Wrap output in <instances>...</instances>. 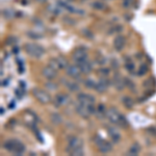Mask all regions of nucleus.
<instances>
[{
    "label": "nucleus",
    "instance_id": "nucleus-12",
    "mask_svg": "<svg viewBox=\"0 0 156 156\" xmlns=\"http://www.w3.org/2000/svg\"><path fill=\"white\" fill-rule=\"evenodd\" d=\"M77 101L83 104H95L96 103V98L93 95L87 94V93H78L76 97Z\"/></svg>",
    "mask_w": 156,
    "mask_h": 156
},
{
    "label": "nucleus",
    "instance_id": "nucleus-15",
    "mask_svg": "<svg viewBox=\"0 0 156 156\" xmlns=\"http://www.w3.org/2000/svg\"><path fill=\"white\" fill-rule=\"evenodd\" d=\"M42 75L47 80H53L57 77V70L53 69V68L48 65V66L44 67L42 69Z\"/></svg>",
    "mask_w": 156,
    "mask_h": 156
},
{
    "label": "nucleus",
    "instance_id": "nucleus-8",
    "mask_svg": "<svg viewBox=\"0 0 156 156\" xmlns=\"http://www.w3.org/2000/svg\"><path fill=\"white\" fill-rule=\"evenodd\" d=\"M81 147H83V140H82V138L76 136V135H70V136H68L66 151L76 149V148H81Z\"/></svg>",
    "mask_w": 156,
    "mask_h": 156
},
{
    "label": "nucleus",
    "instance_id": "nucleus-9",
    "mask_svg": "<svg viewBox=\"0 0 156 156\" xmlns=\"http://www.w3.org/2000/svg\"><path fill=\"white\" fill-rule=\"evenodd\" d=\"M70 103V97L67 94L64 93H60L54 96L53 99V104L55 107H62V106H66Z\"/></svg>",
    "mask_w": 156,
    "mask_h": 156
},
{
    "label": "nucleus",
    "instance_id": "nucleus-10",
    "mask_svg": "<svg viewBox=\"0 0 156 156\" xmlns=\"http://www.w3.org/2000/svg\"><path fill=\"white\" fill-rule=\"evenodd\" d=\"M109 85H110V81L107 79V77H101L100 80H98L96 82L94 90H96L97 93H99V94H103V93L106 92Z\"/></svg>",
    "mask_w": 156,
    "mask_h": 156
},
{
    "label": "nucleus",
    "instance_id": "nucleus-36",
    "mask_svg": "<svg viewBox=\"0 0 156 156\" xmlns=\"http://www.w3.org/2000/svg\"><path fill=\"white\" fill-rule=\"evenodd\" d=\"M123 27L121 26V25H115V26H114L112 28V31L109 32V34H115V32H119L120 30H122Z\"/></svg>",
    "mask_w": 156,
    "mask_h": 156
},
{
    "label": "nucleus",
    "instance_id": "nucleus-37",
    "mask_svg": "<svg viewBox=\"0 0 156 156\" xmlns=\"http://www.w3.org/2000/svg\"><path fill=\"white\" fill-rule=\"evenodd\" d=\"M112 69H115V70H118V69H119V67H120L119 62H118V60L115 59V58L112 59Z\"/></svg>",
    "mask_w": 156,
    "mask_h": 156
},
{
    "label": "nucleus",
    "instance_id": "nucleus-25",
    "mask_svg": "<svg viewBox=\"0 0 156 156\" xmlns=\"http://www.w3.org/2000/svg\"><path fill=\"white\" fill-rule=\"evenodd\" d=\"M148 71H149V67H148L147 62H146V64L144 62V64H140V65L136 75H137V76H144V75L147 74Z\"/></svg>",
    "mask_w": 156,
    "mask_h": 156
},
{
    "label": "nucleus",
    "instance_id": "nucleus-35",
    "mask_svg": "<svg viewBox=\"0 0 156 156\" xmlns=\"http://www.w3.org/2000/svg\"><path fill=\"white\" fill-rule=\"evenodd\" d=\"M82 34H83L84 36L90 40H93V37H94V34H93L89 29H83L82 30Z\"/></svg>",
    "mask_w": 156,
    "mask_h": 156
},
{
    "label": "nucleus",
    "instance_id": "nucleus-27",
    "mask_svg": "<svg viewBox=\"0 0 156 156\" xmlns=\"http://www.w3.org/2000/svg\"><path fill=\"white\" fill-rule=\"evenodd\" d=\"M67 153L69 155H72V156H82L84 155V151H83V148H76V149H72V150H68Z\"/></svg>",
    "mask_w": 156,
    "mask_h": 156
},
{
    "label": "nucleus",
    "instance_id": "nucleus-5",
    "mask_svg": "<svg viewBox=\"0 0 156 156\" xmlns=\"http://www.w3.org/2000/svg\"><path fill=\"white\" fill-rule=\"evenodd\" d=\"M95 145H96L98 151L102 154H107V153L112 152V144L108 140H104L100 135H96L94 138Z\"/></svg>",
    "mask_w": 156,
    "mask_h": 156
},
{
    "label": "nucleus",
    "instance_id": "nucleus-18",
    "mask_svg": "<svg viewBox=\"0 0 156 156\" xmlns=\"http://www.w3.org/2000/svg\"><path fill=\"white\" fill-rule=\"evenodd\" d=\"M78 66H79L80 71H81L82 74H90V73L93 71V64L90 62H89V59L81 62V64H79Z\"/></svg>",
    "mask_w": 156,
    "mask_h": 156
},
{
    "label": "nucleus",
    "instance_id": "nucleus-28",
    "mask_svg": "<svg viewBox=\"0 0 156 156\" xmlns=\"http://www.w3.org/2000/svg\"><path fill=\"white\" fill-rule=\"evenodd\" d=\"M98 75L100 77H108L110 75V70L106 67H101L98 69Z\"/></svg>",
    "mask_w": 156,
    "mask_h": 156
},
{
    "label": "nucleus",
    "instance_id": "nucleus-32",
    "mask_svg": "<svg viewBox=\"0 0 156 156\" xmlns=\"http://www.w3.org/2000/svg\"><path fill=\"white\" fill-rule=\"evenodd\" d=\"M154 83H155V79L153 77H150L143 83V85H144L146 89H152L154 87Z\"/></svg>",
    "mask_w": 156,
    "mask_h": 156
},
{
    "label": "nucleus",
    "instance_id": "nucleus-20",
    "mask_svg": "<svg viewBox=\"0 0 156 156\" xmlns=\"http://www.w3.org/2000/svg\"><path fill=\"white\" fill-rule=\"evenodd\" d=\"M106 112H107V108L105 106V104L103 103H100L96 106V115L98 118L102 119V118H106Z\"/></svg>",
    "mask_w": 156,
    "mask_h": 156
},
{
    "label": "nucleus",
    "instance_id": "nucleus-21",
    "mask_svg": "<svg viewBox=\"0 0 156 156\" xmlns=\"http://www.w3.org/2000/svg\"><path fill=\"white\" fill-rule=\"evenodd\" d=\"M121 102H122V104L124 105L127 109H132L133 106H134V100L130 96H123L121 98Z\"/></svg>",
    "mask_w": 156,
    "mask_h": 156
},
{
    "label": "nucleus",
    "instance_id": "nucleus-31",
    "mask_svg": "<svg viewBox=\"0 0 156 156\" xmlns=\"http://www.w3.org/2000/svg\"><path fill=\"white\" fill-rule=\"evenodd\" d=\"M125 69L127 70L129 73H133L135 71V65L133 62H130V60H127L126 62H125Z\"/></svg>",
    "mask_w": 156,
    "mask_h": 156
},
{
    "label": "nucleus",
    "instance_id": "nucleus-11",
    "mask_svg": "<svg viewBox=\"0 0 156 156\" xmlns=\"http://www.w3.org/2000/svg\"><path fill=\"white\" fill-rule=\"evenodd\" d=\"M66 74L68 77L73 78V79H77V78L80 77V74H81V71H80V68L78 65H69L66 69Z\"/></svg>",
    "mask_w": 156,
    "mask_h": 156
},
{
    "label": "nucleus",
    "instance_id": "nucleus-4",
    "mask_svg": "<svg viewBox=\"0 0 156 156\" xmlns=\"http://www.w3.org/2000/svg\"><path fill=\"white\" fill-rule=\"evenodd\" d=\"M72 58L76 65H79L81 62L89 59V54H87V49L83 46L76 47L72 52Z\"/></svg>",
    "mask_w": 156,
    "mask_h": 156
},
{
    "label": "nucleus",
    "instance_id": "nucleus-26",
    "mask_svg": "<svg viewBox=\"0 0 156 156\" xmlns=\"http://www.w3.org/2000/svg\"><path fill=\"white\" fill-rule=\"evenodd\" d=\"M92 7L94 9H97V11H104V9H107V6H106V4L104 3V2H102V1H94V2H92Z\"/></svg>",
    "mask_w": 156,
    "mask_h": 156
},
{
    "label": "nucleus",
    "instance_id": "nucleus-6",
    "mask_svg": "<svg viewBox=\"0 0 156 156\" xmlns=\"http://www.w3.org/2000/svg\"><path fill=\"white\" fill-rule=\"evenodd\" d=\"M31 93H32V96L34 97V99L43 105H47L52 101V98L48 93L46 90L39 89V87H34Z\"/></svg>",
    "mask_w": 156,
    "mask_h": 156
},
{
    "label": "nucleus",
    "instance_id": "nucleus-7",
    "mask_svg": "<svg viewBox=\"0 0 156 156\" xmlns=\"http://www.w3.org/2000/svg\"><path fill=\"white\" fill-rule=\"evenodd\" d=\"M121 112L115 107H109L107 108L106 112V118L110 123L115 126L119 127L120 125V119H121Z\"/></svg>",
    "mask_w": 156,
    "mask_h": 156
},
{
    "label": "nucleus",
    "instance_id": "nucleus-29",
    "mask_svg": "<svg viewBox=\"0 0 156 156\" xmlns=\"http://www.w3.org/2000/svg\"><path fill=\"white\" fill-rule=\"evenodd\" d=\"M83 84L87 89H90V90H94L95 87V84H96V81L92 78H87V79H83Z\"/></svg>",
    "mask_w": 156,
    "mask_h": 156
},
{
    "label": "nucleus",
    "instance_id": "nucleus-1",
    "mask_svg": "<svg viewBox=\"0 0 156 156\" xmlns=\"http://www.w3.org/2000/svg\"><path fill=\"white\" fill-rule=\"evenodd\" d=\"M4 150H6L7 152L12 153L15 155H22L24 154V152L26 151V147L21 140H17V138H9V140H4V143L2 144Z\"/></svg>",
    "mask_w": 156,
    "mask_h": 156
},
{
    "label": "nucleus",
    "instance_id": "nucleus-2",
    "mask_svg": "<svg viewBox=\"0 0 156 156\" xmlns=\"http://www.w3.org/2000/svg\"><path fill=\"white\" fill-rule=\"evenodd\" d=\"M75 112L82 119H89L90 115L96 114V105L83 104V103L78 102V104L75 105Z\"/></svg>",
    "mask_w": 156,
    "mask_h": 156
},
{
    "label": "nucleus",
    "instance_id": "nucleus-38",
    "mask_svg": "<svg viewBox=\"0 0 156 156\" xmlns=\"http://www.w3.org/2000/svg\"><path fill=\"white\" fill-rule=\"evenodd\" d=\"M147 131L149 132L150 134L152 135V136L156 137V128H155V127H149V128H148Z\"/></svg>",
    "mask_w": 156,
    "mask_h": 156
},
{
    "label": "nucleus",
    "instance_id": "nucleus-22",
    "mask_svg": "<svg viewBox=\"0 0 156 156\" xmlns=\"http://www.w3.org/2000/svg\"><path fill=\"white\" fill-rule=\"evenodd\" d=\"M49 118H50V122L53 125H60L64 122V119H62V117L58 112H52V114H50Z\"/></svg>",
    "mask_w": 156,
    "mask_h": 156
},
{
    "label": "nucleus",
    "instance_id": "nucleus-24",
    "mask_svg": "<svg viewBox=\"0 0 156 156\" xmlns=\"http://www.w3.org/2000/svg\"><path fill=\"white\" fill-rule=\"evenodd\" d=\"M57 62H58V65L60 67V69H66V68L69 66V60H68L64 55H58L56 57Z\"/></svg>",
    "mask_w": 156,
    "mask_h": 156
},
{
    "label": "nucleus",
    "instance_id": "nucleus-23",
    "mask_svg": "<svg viewBox=\"0 0 156 156\" xmlns=\"http://www.w3.org/2000/svg\"><path fill=\"white\" fill-rule=\"evenodd\" d=\"M124 83H125V87H127L130 92L132 93L136 92V85H135L134 81L132 79H130L128 77H124Z\"/></svg>",
    "mask_w": 156,
    "mask_h": 156
},
{
    "label": "nucleus",
    "instance_id": "nucleus-3",
    "mask_svg": "<svg viewBox=\"0 0 156 156\" xmlns=\"http://www.w3.org/2000/svg\"><path fill=\"white\" fill-rule=\"evenodd\" d=\"M24 51L32 58H41L45 54V49L36 43H26L24 45Z\"/></svg>",
    "mask_w": 156,
    "mask_h": 156
},
{
    "label": "nucleus",
    "instance_id": "nucleus-17",
    "mask_svg": "<svg viewBox=\"0 0 156 156\" xmlns=\"http://www.w3.org/2000/svg\"><path fill=\"white\" fill-rule=\"evenodd\" d=\"M112 84L115 85V87L117 89V90L121 92V90H123L125 87L124 78L121 77V75L119 73H115L114 77H112Z\"/></svg>",
    "mask_w": 156,
    "mask_h": 156
},
{
    "label": "nucleus",
    "instance_id": "nucleus-33",
    "mask_svg": "<svg viewBox=\"0 0 156 156\" xmlns=\"http://www.w3.org/2000/svg\"><path fill=\"white\" fill-rule=\"evenodd\" d=\"M48 65L50 67L53 68V69H55V70H60V67L58 65V62H57L56 57H55V58H50L49 62H48Z\"/></svg>",
    "mask_w": 156,
    "mask_h": 156
},
{
    "label": "nucleus",
    "instance_id": "nucleus-19",
    "mask_svg": "<svg viewBox=\"0 0 156 156\" xmlns=\"http://www.w3.org/2000/svg\"><path fill=\"white\" fill-rule=\"evenodd\" d=\"M142 150V147L138 143H133V144L130 146L129 149L127 151V155H130V156H135V155H138Z\"/></svg>",
    "mask_w": 156,
    "mask_h": 156
},
{
    "label": "nucleus",
    "instance_id": "nucleus-30",
    "mask_svg": "<svg viewBox=\"0 0 156 156\" xmlns=\"http://www.w3.org/2000/svg\"><path fill=\"white\" fill-rule=\"evenodd\" d=\"M45 87L49 90H56L58 89V84L56 82H54L53 80H48V81L45 83Z\"/></svg>",
    "mask_w": 156,
    "mask_h": 156
},
{
    "label": "nucleus",
    "instance_id": "nucleus-14",
    "mask_svg": "<svg viewBox=\"0 0 156 156\" xmlns=\"http://www.w3.org/2000/svg\"><path fill=\"white\" fill-rule=\"evenodd\" d=\"M106 129H107L108 136L110 137V140H112V142L114 143V144H118V143L121 142L122 136H121V133L117 128L112 127V126H108Z\"/></svg>",
    "mask_w": 156,
    "mask_h": 156
},
{
    "label": "nucleus",
    "instance_id": "nucleus-16",
    "mask_svg": "<svg viewBox=\"0 0 156 156\" xmlns=\"http://www.w3.org/2000/svg\"><path fill=\"white\" fill-rule=\"evenodd\" d=\"M64 82V85L66 87V89L71 93H77L80 90V85L77 81L75 80H67V79H62Z\"/></svg>",
    "mask_w": 156,
    "mask_h": 156
},
{
    "label": "nucleus",
    "instance_id": "nucleus-13",
    "mask_svg": "<svg viewBox=\"0 0 156 156\" xmlns=\"http://www.w3.org/2000/svg\"><path fill=\"white\" fill-rule=\"evenodd\" d=\"M125 45H126V37L122 34H118L115 37L114 41H112V46L115 51H122L124 49Z\"/></svg>",
    "mask_w": 156,
    "mask_h": 156
},
{
    "label": "nucleus",
    "instance_id": "nucleus-34",
    "mask_svg": "<svg viewBox=\"0 0 156 156\" xmlns=\"http://www.w3.org/2000/svg\"><path fill=\"white\" fill-rule=\"evenodd\" d=\"M27 36L32 40H39L40 37H41V36H40L37 32H34V31H28L27 32Z\"/></svg>",
    "mask_w": 156,
    "mask_h": 156
}]
</instances>
